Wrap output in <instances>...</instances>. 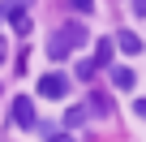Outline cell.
Listing matches in <instances>:
<instances>
[{"instance_id":"obj_11","label":"cell","mask_w":146,"mask_h":142,"mask_svg":"<svg viewBox=\"0 0 146 142\" xmlns=\"http://www.w3.org/2000/svg\"><path fill=\"white\" fill-rule=\"evenodd\" d=\"M133 13H137V17H146V0H133Z\"/></svg>"},{"instance_id":"obj_10","label":"cell","mask_w":146,"mask_h":142,"mask_svg":"<svg viewBox=\"0 0 146 142\" xmlns=\"http://www.w3.org/2000/svg\"><path fill=\"white\" fill-rule=\"evenodd\" d=\"M73 9H82V13H90V9H95V0H73Z\"/></svg>"},{"instance_id":"obj_9","label":"cell","mask_w":146,"mask_h":142,"mask_svg":"<svg viewBox=\"0 0 146 142\" xmlns=\"http://www.w3.org/2000/svg\"><path fill=\"white\" fill-rule=\"evenodd\" d=\"M90 108H95V112H99V116H108V112H112V103H108V99H103V95H95V99H90Z\"/></svg>"},{"instance_id":"obj_1","label":"cell","mask_w":146,"mask_h":142,"mask_svg":"<svg viewBox=\"0 0 146 142\" xmlns=\"http://www.w3.org/2000/svg\"><path fill=\"white\" fill-rule=\"evenodd\" d=\"M82 43H86V26H82V22H69L64 30H56V35L47 39V56H52V60H64L69 52H78Z\"/></svg>"},{"instance_id":"obj_4","label":"cell","mask_w":146,"mask_h":142,"mask_svg":"<svg viewBox=\"0 0 146 142\" xmlns=\"http://www.w3.org/2000/svg\"><path fill=\"white\" fill-rule=\"evenodd\" d=\"M116 47H120L125 56H142V39H137L133 30H116Z\"/></svg>"},{"instance_id":"obj_8","label":"cell","mask_w":146,"mask_h":142,"mask_svg":"<svg viewBox=\"0 0 146 142\" xmlns=\"http://www.w3.org/2000/svg\"><path fill=\"white\" fill-rule=\"evenodd\" d=\"M78 78H82V82L95 78V65H90V60H78Z\"/></svg>"},{"instance_id":"obj_7","label":"cell","mask_w":146,"mask_h":142,"mask_svg":"<svg viewBox=\"0 0 146 142\" xmlns=\"http://www.w3.org/2000/svg\"><path fill=\"white\" fill-rule=\"evenodd\" d=\"M112 82H116L120 91H129V86H133V69H125V65H120V69H112Z\"/></svg>"},{"instance_id":"obj_5","label":"cell","mask_w":146,"mask_h":142,"mask_svg":"<svg viewBox=\"0 0 146 142\" xmlns=\"http://www.w3.org/2000/svg\"><path fill=\"white\" fill-rule=\"evenodd\" d=\"M90 65H95V69H99V65H112V35L95 43V60H90Z\"/></svg>"},{"instance_id":"obj_14","label":"cell","mask_w":146,"mask_h":142,"mask_svg":"<svg viewBox=\"0 0 146 142\" xmlns=\"http://www.w3.org/2000/svg\"><path fill=\"white\" fill-rule=\"evenodd\" d=\"M0 60H5V43H0Z\"/></svg>"},{"instance_id":"obj_3","label":"cell","mask_w":146,"mask_h":142,"mask_svg":"<svg viewBox=\"0 0 146 142\" xmlns=\"http://www.w3.org/2000/svg\"><path fill=\"white\" fill-rule=\"evenodd\" d=\"M13 125H22V129L35 125V99H26V95L13 99Z\"/></svg>"},{"instance_id":"obj_2","label":"cell","mask_w":146,"mask_h":142,"mask_svg":"<svg viewBox=\"0 0 146 142\" xmlns=\"http://www.w3.org/2000/svg\"><path fill=\"white\" fill-rule=\"evenodd\" d=\"M39 91H43V99H64V91H69V78H64V73H47V78L39 82Z\"/></svg>"},{"instance_id":"obj_6","label":"cell","mask_w":146,"mask_h":142,"mask_svg":"<svg viewBox=\"0 0 146 142\" xmlns=\"http://www.w3.org/2000/svg\"><path fill=\"white\" fill-rule=\"evenodd\" d=\"M86 112H90L86 103H78V108H69V112H64V125H69V129H78V125L86 121Z\"/></svg>"},{"instance_id":"obj_13","label":"cell","mask_w":146,"mask_h":142,"mask_svg":"<svg viewBox=\"0 0 146 142\" xmlns=\"http://www.w3.org/2000/svg\"><path fill=\"white\" fill-rule=\"evenodd\" d=\"M52 142H73V133H56V138H52Z\"/></svg>"},{"instance_id":"obj_12","label":"cell","mask_w":146,"mask_h":142,"mask_svg":"<svg viewBox=\"0 0 146 142\" xmlns=\"http://www.w3.org/2000/svg\"><path fill=\"white\" fill-rule=\"evenodd\" d=\"M133 112H137V116L146 121V99H137V103H133Z\"/></svg>"}]
</instances>
